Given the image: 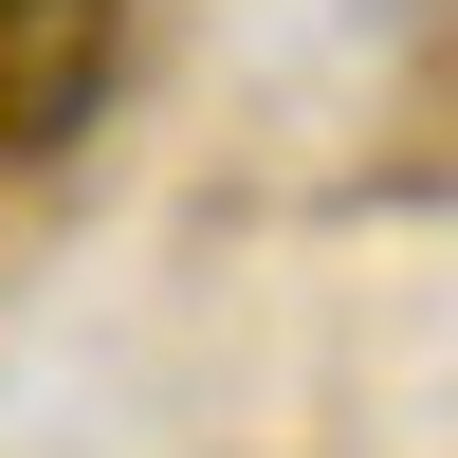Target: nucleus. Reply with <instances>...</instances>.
Listing matches in <instances>:
<instances>
[{"mask_svg":"<svg viewBox=\"0 0 458 458\" xmlns=\"http://www.w3.org/2000/svg\"><path fill=\"white\" fill-rule=\"evenodd\" d=\"M110 73V0H0V147H55Z\"/></svg>","mask_w":458,"mask_h":458,"instance_id":"nucleus-1","label":"nucleus"}]
</instances>
